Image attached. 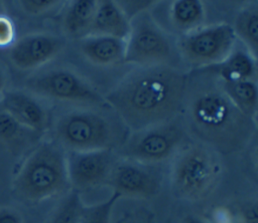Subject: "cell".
<instances>
[{"mask_svg": "<svg viewBox=\"0 0 258 223\" xmlns=\"http://www.w3.org/2000/svg\"><path fill=\"white\" fill-rule=\"evenodd\" d=\"M187 90V75L177 66H147L127 74L105 99L127 129L136 132L176 118Z\"/></svg>", "mask_w": 258, "mask_h": 223, "instance_id": "obj_1", "label": "cell"}, {"mask_svg": "<svg viewBox=\"0 0 258 223\" xmlns=\"http://www.w3.org/2000/svg\"><path fill=\"white\" fill-rule=\"evenodd\" d=\"M186 129L215 152L243 150L256 132V121L242 114L217 86H203L185 97Z\"/></svg>", "mask_w": 258, "mask_h": 223, "instance_id": "obj_2", "label": "cell"}, {"mask_svg": "<svg viewBox=\"0 0 258 223\" xmlns=\"http://www.w3.org/2000/svg\"><path fill=\"white\" fill-rule=\"evenodd\" d=\"M12 188L14 194L27 203L67 194L72 189L63 149L56 142L38 144L22 162Z\"/></svg>", "mask_w": 258, "mask_h": 223, "instance_id": "obj_3", "label": "cell"}, {"mask_svg": "<svg viewBox=\"0 0 258 223\" xmlns=\"http://www.w3.org/2000/svg\"><path fill=\"white\" fill-rule=\"evenodd\" d=\"M130 131L119 118L80 108L60 116L54 125L55 142L69 152L117 150Z\"/></svg>", "mask_w": 258, "mask_h": 223, "instance_id": "obj_4", "label": "cell"}, {"mask_svg": "<svg viewBox=\"0 0 258 223\" xmlns=\"http://www.w3.org/2000/svg\"><path fill=\"white\" fill-rule=\"evenodd\" d=\"M174 157L170 173L173 194L190 202L207 198L216 188L222 173L215 151L202 143L187 144Z\"/></svg>", "mask_w": 258, "mask_h": 223, "instance_id": "obj_5", "label": "cell"}, {"mask_svg": "<svg viewBox=\"0 0 258 223\" xmlns=\"http://www.w3.org/2000/svg\"><path fill=\"white\" fill-rule=\"evenodd\" d=\"M179 57L176 43L148 11L131 18L124 63L139 67L176 66Z\"/></svg>", "mask_w": 258, "mask_h": 223, "instance_id": "obj_6", "label": "cell"}, {"mask_svg": "<svg viewBox=\"0 0 258 223\" xmlns=\"http://www.w3.org/2000/svg\"><path fill=\"white\" fill-rule=\"evenodd\" d=\"M187 129L183 122L174 118L168 122L132 132L117 149L122 159L142 165L163 163L174 157L184 146Z\"/></svg>", "mask_w": 258, "mask_h": 223, "instance_id": "obj_7", "label": "cell"}, {"mask_svg": "<svg viewBox=\"0 0 258 223\" xmlns=\"http://www.w3.org/2000/svg\"><path fill=\"white\" fill-rule=\"evenodd\" d=\"M27 87L39 95L82 106L108 105L99 90L67 68H55L34 76L27 81Z\"/></svg>", "mask_w": 258, "mask_h": 223, "instance_id": "obj_8", "label": "cell"}, {"mask_svg": "<svg viewBox=\"0 0 258 223\" xmlns=\"http://www.w3.org/2000/svg\"><path fill=\"white\" fill-rule=\"evenodd\" d=\"M236 36L227 23L210 25L189 32L176 43L179 56L192 66H212L222 62L234 49Z\"/></svg>", "mask_w": 258, "mask_h": 223, "instance_id": "obj_9", "label": "cell"}, {"mask_svg": "<svg viewBox=\"0 0 258 223\" xmlns=\"http://www.w3.org/2000/svg\"><path fill=\"white\" fill-rule=\"evenodd\" d=\"M117 161L112 150L69 152L67 169L71 189L80 193L106 185Z\"/></svg>", "mask_w": 258, "mask_h": 223, "instance_id": "obj_10", "label": "cell"}, {"mask_svg": "<svg viewBox=\"0 0 258 223\" xmlns=\"http://www.w3.org/2000/svg\"><path fill=\"white\" fill-rule=\"evenodd\" d=\"M146 165L118 159L107 181L120 198L151 199L160 191V179Z\"/></svg>", "mask_w": 258, "mask_h": 223, "instance_id": "obj_11", "label": "cell"}, {"mask_svg": "<svg viewBox=\"0 0 258 223\" xmlns=\"http://www.w3.org/2000/svg\"><path fill=\"white\" fill-rule=\"evenodd\" d=\"M64 45V39L53 34L33 33L25 35L12 45L10 59L19 69H33L53 59Z\"/></svg>", "mask_w": 258, "mask_h": 223, "instance_id": "obj_12", "label": "cell"}, {"mask_svg": "<svg viewBox=\"0 0 258 223\" xmlns=\"http://www.w3.org/2000/svg\"><path fill=\"white\" fill-rule=\"evenodd\" d=\"M3 109L21 126L40 134L49 127L47 110L31 95L21 91L5 92Z\"/></svg>", "mask_w": 258, "mask_h": 223, "instance_id": "obj_13", "label": "cell"}, {"mask_svg": "<svg viewBox=\"0 0 258 223\" xmlns=\"http://www.w3.org/2000/svg\"><path fill=\"white\" fill-rule=\"evenodd\" d=\"M81 54L99 66H114L124 63L126 40L105 35H87L78 40Z\"/></svg>", "mask_w": 258, "mask_h": 223, "instance_id": "obj_14", "label": "cell"}, {"mask_svg": "<svg viewBox=\"0 0 258 223\" xmlns=\"http://www.w3.org/2000/svg\"><path fill=\"white\" fill-rule=\"evenodd\" d=\"M130 31V20L116 1H98L88 35H105L126 40Z\"/></svg>", "mask_w": 258, "mask_h": 223, "instance_id": "obj_15", "label": "cell"}, {"mask_svg": "<svg viewBox=\"0 0 258 223\" xmlns=\"http://www.w3.org/2000/svg\"><path fill=\"white\" fill-rule=\"evenodd\" d=\"M221 80H256V57L247 49L232 50L220 63L209 66Z\"/></svg>", "mask_w": 258, "mask_h": 223, "instance_id": "obj_16", "label": "cell"}, {"mask_svg": "<svg viewBox=\"0 0 258 223\" xmlns=\"http://www.w3.org/2000/svg\"><path fill=\"white\" fill-rule=\"evenodd\" d=\"M205 17V6L200 0H174L168 5V23L176 33L185 35L199 29Z\"/></svg>", "mask_w": 258, "mask_h": 223, "instance_id": "obj_17", "label": "cell"}, {"mask_svg": "<svg viewBox=\"0 0 258 223\" xmlns=\"http://www.w3.org/2000/svg\"><path fill=\"white\" fill-rule=\"evenodd\" d=\"M98 1L76 0L66 8L61 19L64 33L73 38H83L89 34Z\"/></svg>", "mask_w": 258, "mask_h": 223, "instance_id": "obj_18", "label": "cell"}, {"mask_svg": "<svg viewBox=\"0 0 258 223\" xmlns=\"http://www.w3.org/2000/svg\"><path fill=\"white\" fill-rule=\"evenodd\" d=\"M219 85L242 114L256 121L258 107L256 80L228 81L219 79Z\"/></svg>", "mask_w": 258, "mask_h": 223, "instance_id": "obj_19", "label": "cell"}, {"mask_svg": "<svg viewBox=\"0 0 258 223\" xmlns=\"http://www.w3.org/2000/svg\"><path fill=\"white\" fill-rule=\"evenodd\" d=\"M236 37H239L256 57L258 49V8L250 5L240 11L233 27Z\"/></svg>", "mask_w": 258, "mask_h": 223, "instance_id": "obj_20", "label": "cell"}, {"mask_svg": "<svg viewBox=\"0 0 258 223\" xmlns=\"http://www.w3.org/2000/svg\"><path fill=\"white\" fill-rule=\"evenodd\" d=\"M84 208L80 193L70 190L63 195L44 223H79Z\"/></svg>", "mask_w": 258, "mask_h": 223, "instance_id": "obj_21", "label": "cell"}, {"mask_svg": "<svg viewBox=\"0 0 258 223\" xmlns=\"http://www.w3.org/2000/svg\"><path fill=\"white\" fill-rule=\"evenodd\" d=\"M35 132L21 126L4 109L0 110V143L5 146L16 148L33 140Z\"/></svg>", "mask_w": 258, "mask_h": 223, "instance_id": "obj_22", "label": "cell"}, {"mask_svg": "<svg viewBox=\"0 0 258 223\" xmlns=\"http://www.w3.org/2000/svg\"><path fill=\"white\" fill-rule=\"evenodd\" d=\"M118 199L120 197L116 193H112L105 201L91 206L84 205L79 223H111L112 211Z\"/></svg>", "mask_w": 258, "mask_h": 223, "instance_id": "obj_23", "label": "cell"}, {"mask_svg": "<svg viewBox=\"0 0 258 223\" xmlns=\"http://www.w3.org/2000/svg\"><path fill=\"white\" fill-rule=\"evenodd\" d=\"M60 2L55 0H22L19 1L21 8L28 14L40 15L49 12Z\"/></svg>", "mask_w": 258, "mask_h": 223, "instance_id": "obj_24", "label": "cell"}, {"mask_svg": "<svg viewBox=\"0 0 258 223\" xmlns=\"http://www.w3.org/2000/svg\"><path fill=\"white\" fill-rule=\"evenodd\" d=\"M155 2L154 1H120L117 2L121 10L128 17L129 20L136 16L137 14L147 11Z\"/></svg>", "mask_w": 258, "mask_h": 223, "instance_id": "obj_25", "label": "cell"}, {"mask_svg": "<svg viewBox=\"0 0 258 223\" xmlns=\"http://www.w3.org/2000/svg\"><path fill=\"white\" fill-rule=\"evenodd\" d=\"M15 36V28L11 19L5 15H0V47L10 45Z\"/></svg>", "mask_w": 258, "mask_h": 223, "instance_id": "obj_26", "label": "cell"}, {"mask_svg": "<svg viewBox=\"0 0 258 223\" xmlns=\"http://www.w3.org/2000/svg\"><path fill=\"white\" fill-rule=\"evenodd\" d=\"M237 223H258V211L256 201H249L241 207L238 213Z\"/></svg>", "mask_w": 258, "mask_h": 223, "instance_id": "obj_27", "label": "cell"}, {"mask_svg": "<svg viewBox=\"0 0 258 223\" xmlns=\"http://www.w3.org/2000/svg\"><path fill=\"white\" fill-rule=\"evenodd\" d=\"M0 223H23L21 214L15 209L0 208Z\"/></svg>", "mask_w": 258, "mask_h": 223, "instance_id": "obj_28", "label": "cell"}, {"mask_svg": "<svg viewBox=\"0 0 258 223\" xmlns=\"http://www.w3.org/2000/svg\"><path fill=\"white\" fill-rule=\"evenodd\" d=\"M127 223H155V216L149 210H138L130 217Z\"/></svg>", "mask_w": 258, "mask_h": 223, "instance_id": "obj_29", "label": "cell"}, {"mask_svg": "<svg viewBox=\"0 0 258 223\" xmlns=\"http://www.w3.org/2000/svg\"><path fill=\"white\" fill-rule=\"evenodd\" d=\"M180 223H209L207 220H205L203 217L196 215V214H188L186 215Z\"/></svg>", "mask_w": 258, "mask_h": 223, "instance_id": "obj_30", "label": "cell"}, {"mask_svg": "<svg viewBox=\"0 0 258 223\" xmlns=\"http://www.w3.org/2000/svg\"><path fill=\"white\" fill-rule=\"evenodd\" d=\"M3 84H4V77H3V74H2V72L0 70V91H1V89L3 87Z\"/></svg>", "mask_w": 258, "mask_h": 223, "instance_id": "obj_31", "label": "cell"}, {"mask_svg": "<svg viewBox=\"0 0 258 223\" xmlns=\"http://www.w3.org/2000/svg\"><path fill=\"white\" fill-rule=\"evenodd\" d=\"M3 13H2V6H1V4H0V15H2Z\"/></svg>", "mask_w": 258, "mask_h": 223, "instance_id": "obj_32", "label": "cell"}]
</instances>
